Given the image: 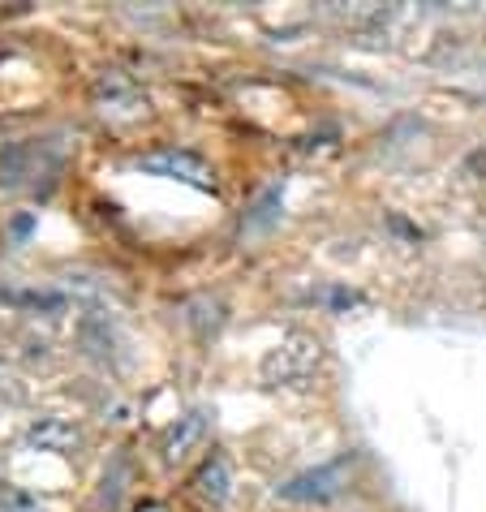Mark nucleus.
I'll return each instance as SVG.
<instances>
[{
    "instance_id": "obj_7",
    "label": "nucleus",
    "mask_w": 486,
    "mask_h": 512,
    "mask_svg": "<svg viewBox=\"0 0 486 512\" xmlns=\"http://www.w3.org/2000/svg\"><path fill=\"white\" fill-rule=\"evenodd\" d=\"M194 487H198V495H203L207 504H224V495H228V461L224 457H207V465L198 469V478H194Z\"/></svg>"
},
{
    "instance_id": "obj_4",
    "label": "nucleus",
    "mask_w": 486,
    "mask_h": 512,
    "mask_svg": "<svg viewBox=\"0 0 486 512\" xmlns=\"http://www.w3.org/2000/svg\"><path fill=\"white\" fill-rule=\"evenodd\" d=\"M26 444L39 448V452H56V457H65V452L82 448V431L74 422H65V418H39V422H31V431H26Z\"/></svg>"
},
{
    "instance_id": "obj_1",
    "label": "nucleus",
    "mask_w": 486,
    "mask_h": 512,
    "mask_svg": "<svg viewBox=\"0 0 486 512\" xmlns=\"http://www.w3.org/2000/svg\"><path fill=\"white\" fill-rule=\"evenodd\" d=\"M319 358H323V345L310 332H289L263 358V379L267 383H302L314 375Z\"/></svg>"
},
{
    "instance_id": "obj_3",
    "label": "nucleus",
    "mask_w": 486,
    "mask_h": 512,
    "mask_svg": "<svg viewBox=\"0 0 486 512\" xmlns=\"http://www.w3.org/2000/svg\"><path fill=\"white\" fill-rule=\"evenodd\" d=\"M142 168L155 173V177H173V181H190V186H207V164L198 160L194 151H177V147L151 151V155H142Z\"/></svg>"
},
{
    "instance_id": "obj_8",
    "label": "nucleus",
    "mask_w": 486,
    "mask_h": 512,
    "mask_svg": "<svg viewBox=\"0 0 486 512\" xmlns=\"http://www.w3.org/2000/svg\"><path fill=\"white\" fill-rule=\"evenodd\" d=\"M0 512H44L35 495H26L22 487H0Z\"/></svg>"
},
{
    "instance_id": "obj_5",
    "label": "nucleus",
    "mask_w": 486,
    "mask_h": 512,
    "mask_svg": "<svg viewBox=\"0 0 486 512\" xmlns=\"http://www.w3.org/2000/svg\"><path fill=\"white\" fill-rule=\"evenodd\" d=\"M203 439H207V418H203V414L177 418L173 426H168V435H164V461H168V465L190 461L194 452L203 448Z\"/></svg>"
},
{
    "instance_id": "obj_2",
    "label": "nucleus",
    "mask_w": 486,
    "mask_h": 512,
    "mask_svg": "<svg viewBox=\"0 0 486 512\" xmlns=\"http://www.w3.org/2000/svg\"><path fill=\"white\" fill-rule=\"evenodd\" d=\"M345 491V465H323V469H310V474L284 482L280 495L293 504H323V500H336Z\"/></svg>"
},
{
    "instance_id": "obj_6",
    "label": "nucleus",
    "mask_w": 486,
    "mask_h": 512,
    "mask_svg": "<svg viewBox=\"0 0 486 512\" xmlns=\"http://www.w3.org/2000/svg\"><path fill=\"white\" fill-rule=\"evenodd\" d=\"M99 99H104L112 112H138V104H147V99H142V91H138L125 74H117V69H112L108 78H99ZM108 108H104V112H108Z\"/></svg>"
}]
</instances>
